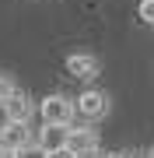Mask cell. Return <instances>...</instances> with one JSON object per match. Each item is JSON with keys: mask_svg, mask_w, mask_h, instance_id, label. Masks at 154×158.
I'll list each match as a JSON object with an SVG mask.
<instances>
[{"mask_svg": "<svg viewBox=\"0 0 154 158\" xmlns=\"http://www.w3.org/2000/svg\"><path fill=\"white\" fill-rule=\"evenodd\" d=\"M39 116H42V123H60V127H74L77 106H74V98H67V95H46V98L39 102Z\"/></svg>", "mask_w": 154, "mask_h": 158, "instance_id": "1", "label": "cell"}, {"mask_svg": "<svg viewBox=\"0 0 154 158\" xmlns=\"http://www.w3.org/2000/svg\"><path fill=\"white\" fill-rule=\"evenodd\" d=\"M74 106H77V116H84L88 123H95V119H102V116L109 113V95L98 91V88H84V91L74 98Z\"/></svg>", "mask_w": 154, "mask_h": 158, "instance_id": "2", "label": "cell"}, {"mask_svg": "<svg viewBox=\"0 0 154 158\" xmlns=\"http://www.w3.org/2000/svg\"><path fill=\"white\" fill-rule=\"evenodd\" d=\"M25 144H32V130H28V123L4 119V127H0V151H21Z\"/></svg>", "mask_w": 154, "mask_h": 158, "instance_id": "3", "label": "cell"}, {"mask_svg": "<svg viewBox=\"0 0 154 158\" xmlns=\"http://www.w3.org/2000/svg\"><path fill=\"white\" fill-rule=\"evenodd\" d=\"M0 109H4V119H14V123H28V119H32V113H35V102L25 95L21 88H18V91H14V95L7 98Z\"/></svg>", "mask_w": 154, "mask_h": 158, "instance_id": "4", "label": "cell"}, {"mask_svg": "<svg viewBox=\"0 0 154 158\" xmlns=\"http://www.w3.org/2000/svg\"><path fill=\"white\" fill-rule=\"evenodd\" d=\"M67 74L77 77V81H91V77H98V60L91 53H70L67 56Z\"/></svg>", "mask_w": 154, "mask_h": 158, "instance_id": "5", "label": "cell"}, {"mask_svg": "<svg viewBox=\"0 0 154 158\" xmlns=\"http://www.w3.org/2000/svg\"><path fill=\"white\" fill-rule=\"evenodd\" d=\"M67 137H70V127H60V123H42L39 130V148H46V155L49 151H60V148H67Z\"/></svg>", "mask_w": 154, "mask_h": 158, "instance_id": "6", "label": "cell"}, {"mask_svg": "<svg viewBox=\"0 0 154 158\" xmlns=\"http://www.w3.org/2000/svg\"><path fill=\"white\" fill-rule=\"evenodd\" d=\"M67 148L74 155H84V151H95L98 148V134L91 127H70V137H67Z\"/></svg>", "mask_w": 154, "mask_h": 158, "instance_id": "7", "label": "cell"}, {"mask_svg": "<svg viewBox=\"0 0 154 158\" xmlns=\"http://www.w3.org/2000/svg\"><path fill=\"white\" fill-rule=\"evenodd\" d=\"M18 158H49V155H46V148H39V141H32L18 151Z\"/></svg>", "mask_w": 154, "mask_h": 158, "instance_id": "8", "label": "cell"}, {"mask_svg": "<svg viewBox=\"0 0 154 158\" xmlns=\"http://www.w3.org/2000/svg\"><path fill=\"white\" fill-rule=\"evenodd\" d=\"M140 21L144 25H151V28H154V0H140Z\"/></svg>", "mask_w": 154, "mask_h": 158, "instance_id": "9", "label": "cell"}, {"mask_svg": "<svg viewBox=\"0 0 154 158\" xmlns=\"http://www.w3.org/2000/svg\"><path fill=\"white\" fill-rule=\"evenodd\" d=\"M14 91H18V88H14V81L7 77V74H0V106H4V102L14 95Z\"/></svg>", "mask_w": 154, "mask_h": 158, "instance_id": "10", "label": "cell"}, {"mask_svg": "<svg viewBox=\"0 0 154 158\" xmlns=\"http://www.w3.org/2000/svg\"><path fill=\"white\" fill-rule=\"evenodd\" d=\"M49 158H77L70 148H60V151H49Z\"/></svg>", "mask_w": 154, "mask_h": 158, "instance_id": "11", "label": "cell"}, {"mask_svg": "<svg viewBox=\"0 0 154 158\" xmlns=\"http://www.w3.org/2000/svg\"><path fill=\"white\" fill-rule=\"evenodd\" d=\"M77 158H109L102 148H95V151H84V155H77Z\"/></svg>", "mask_w": 154, "mask_h": 158, "instance_id": "12", "label": "cell"}, {"mask_svg": "<svg viewBox=\"0 0 154 158\" xmlns=\"http://www.w3.org/2000/svg\"><path fill=\"white\" fill-rule=\"evenodd\" d=\"M109 158H140V155H137V151H112Z\"/></svg>", "mask_w": 154, "mask_h": 158, "instance_id": "13", "label": "cell"}, {"mask_svg": "<svg viewBox=\"0 0 154 158\" xmlns=\"http://www.w3.org/2000/svg\"><path fill=\"white\" fill-rule=\"evenodd\" d=\"M0 158H18V151H0Z\"/></svg>", "mask_w": 154, "mask_h": 158, "instance_id": "14", "label": "cell"}, {"mask_svg": "<svg viewBox=\"0 0 154 158\" xmlns=\"http://www.w3.org/2000/svg\"><path fill=\"white\" fill-rule=\"evenodd\" d=\"M151 158H154V155H151Z\"/></svg>", "mask_w": 154, "mask_h": 158, "instance_id": "15", "label": "cell"}]
</instances>
